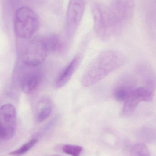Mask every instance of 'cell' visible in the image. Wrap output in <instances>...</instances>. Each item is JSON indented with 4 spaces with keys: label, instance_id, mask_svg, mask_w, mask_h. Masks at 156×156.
Here are the masks:
<instances>
[{
    "label": "cell",
    "instance_id": "obj_8",
    "mask_svg": "<svg viewBox=\"0 0 156 156\" xmlns=\"http://www.w3.org/2000/svg\"><path fill=\"white\" fill-rule=\"evenodd\" d=\"M84 0H70L66 17V34L69 38H72L83 17L85 10Z\"/></svg>",
    "mask_w": 156,
    "mask_h": 156
},
{
    "label": "cell",
    "instance_id": "obj_2",
    "mask_svg": "<svg viewBox=\"0 0 156 156\" xmlns=\"http://www.w3.org/2000/svg\"><path fill=\"white\" fill-rule=\"evenodd\" d=\"M38 17L34 11L27 6H22L16 11L14 31L18 38L30 39L39 27Z\"/></svg>",
    "mask_w": 156,
    "mask_h": 156
},
{
    "label": "cell",
    "instance_id": "obj_10",
    "mask_svg": "<svg viewBox=\"0 0 156 156\" xmlns=\"http://www.w3.org/2000/svg\"><path fill=\"white\" fill-rule=\"evenodd\" d=\"M82 59L80 55H78L60 72L55 81V87L57 89L64 87L70 80L76 72Z\"/></svg>",
    "mask_w": 156,
    "mask_h": 156
},
{
    "label": "cell",
    "instance_id": "obj_6",
    "mask_svg": "<svg viewBox=\"0 0 156 156\" xmlns=\"http://www.w3.org/2000/svg\"><path fill=\"white\" fill-rule=\"evenodd\" d=\"M0 138L8 141L13 138L17 125V114L14 106L11 104L3 105L0 109Z\"/></svg>",
    "mask_w": 156,
    "mask_h": 156
},
{
    "label": "cell",
    "instance_id": "obj_14",
    "mask_svg": "<svg viewBox=\"0 0 156 156\" xmlns=\"http://www.w3.org/2000/svg\"><path fill=\"white\" fill-rule=\"evenodd\" d=\"M42 37L49 53H55L62 49V41L57 35L49 34Z\"/></svg>",
    "mask_w": 156,
    "mask_h": 156
},
{
    "label": "cell",
    "instance_id": "obj_12",
    "mask_svg": "<svg viewBox=\"0 0 156 156\" xmlns=\"http://www.w3.org/2000/svg\"><path fill=\"white\" fill-rule=\"evenodd\" d=\"M53 111V106L50 99L43 97L40 99L37 105L36 120L41 123L50 116Z\"/></svg>",
    "mask_w": 156,
    "mask_h": 156
},
{
    "label": "cell",
    "instance_id": "obj_1",
    "mask_svg": "<svg viewBox=\"0 0 156 156\" xmlns=\"http://www.w3.org/2000/svg\"><path fill=\"white\" fill-rule=\"evenodd\" d=\"M125 55L120 51L107 50L99 54L89 65L82 76L81 83L89 87L98 83L126 63Z\"/></svg>",
    "mask_w": 156,
    "mask_h": 156
},
{
    "label": "cell",
    "instance_id": "obj_13",
    "mask_svg": "<svg viewBox=\"0 0 156 156\" xmlns=\"http://www.w3.org/2000/svg\"><path fill=\"white\" fill-rule=\"evenodd\" d=\"M139 67L138 72L144 83V86L155 90L156 77L153 69L147 65H143Z\"/></svg>",
    "mask_w": 156,
    "mask_h": 156
},
{
    "label": "cell",
    "instance_id": "obj_11",
    "mask_svg": "<svg viewBox=\"0 0 156 156\" xmlns=\"http://www.w3.org/2000/svg\"><path fill=\"white\" fill-rule=\"evenodd\" d=\"M132 80L125 78L119 82L113 91V96L115 100L119 102H124L134 90L136 88Z\"/></svg>",
    "mask_w": 156,
    "mask_h": 156
},
{
    "label": "cell",
    "instance_id": "obj_7",
    "mask_svg": "<svg viewBox=\"0 0 156 156\" xmlns=\"http://www.w3.org/2000/svg\"><path fill=\"white\" fill-rule=\"evenodd\" d=\"M155 91L145 86L136 87L123 102L122 114L124 116L132 114L140 103L151 102L154 99Z\"/></svg>",
    "mask_w": 156,
    "mask_h": 156
},
{
    "label": "cell",
    "instance_id": "obj_17",
    "mask_svg": "<svg viewBox=\"0 0 156 156\" xmlns=\"http://www.w3.org/2000/svg\"><path fill=\"white\" fill-rule=\"evenodd\" d=\"M62 149L65 154L71 156H80L83 150L82 147L71 144L65 145Z\"/></svg>",
    "mask_w": 156,
    "mask_h": 156
},
{
    "label": "cell",
    "instance_id": "obj_3",
    "mask_svg": "<svg viewBox=\"0 0 156 156\" xmlns=\"http://www.w3.org/2000/svg\"><path fill=\"white\" fill-rule=\"evenodd\" d=\"M94 21V29L97 37L103 41H107L116 35L109 8L99 4L92 7Z\"/></svg>",
    "mask_w": 156,
    "mask_h": 156
},
{
    "label": "cell",
    "instance_id": "obj_15",
    "mask_svg": "<svg viewBox=\"0 0 156 156\" xmlns=\"http://www.w3.org/2000/svg\"><path fill=\"white\" fill-rule=\"evenodd\" d=\"M38 142L37 138L31 139L23 144L21 147L10 153V155L13 156H21L25 154L33 148Z\"/></svg>",
    "mask_w": 156,
    "mask_h": 156
},
{
    "label": "cell",
    "instance_id": "obj_4",
    "mask_svg": "<svg viewBox=\"0 0 156 156\" xmlns=\"http://www.w3.org/2000/svg\"><path fill=\"white\" fill-rule=\"evenodd\" d=\"M134 9L133 0H113L109 10L116 35L132 20Z\"/></svg>",
    "mask_w": 156,
    "mask_h": 156
},
{
    "label": "cell",
    "instance_id": "obj_5",
    "mask_svg": "<svg viewBox=\"0 0 156 156\" xmlns=\"http://www.w3.org/2000/svg\"><path fill=\"white\" fill-rule=\"evenodd\" d=\"M49 52L42 37H34L26 44L22 54L24 65L38 67L45 61Z\"/></svg>",
    "mask_w": 156,
    "mask_h": 156
},
{
    "label": "cell",
    "instance_id": "obj_16",
    "mask_svg": "<svg viewBox=\"0 0 156 156\" xmlns=\"http://www.w3.org/2000/svg\"><path fill=\"white\" fill-rule=\"evenodd\" d=\"M131 156H150V154L148 147L145 144L139 143L135 144L132 147Z\"/></svg>",
    "mask_w": 156,
    "mask_h": 156
},
{
    "label": "cell",
    "instance_id": "obj_9",
    "mask_svg": "<svg viewBox=\"0 0 156 156\" xmlns=\"http://www.w3.org/2000/svg\"><path fill=\"white\" fill-rule=\"evenodd\" d=\"M30 69L24 73L20 79L19 85L21 90L25 93L34 92L39 87L42 80V74L39 69Z\"/></svg>",
    "mask_w": 156,
    "mask_h": 156
}]
</instances>
